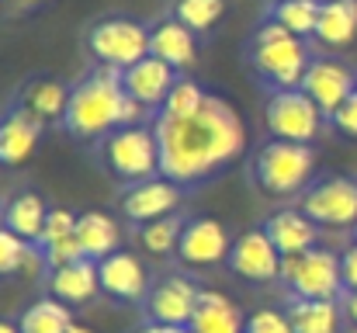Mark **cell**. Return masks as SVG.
Segmentation results:
<instances>
[{
  "label": "cell",
  "instance_id": "cell-1",
  "mask_svg": "<svg viewBox=\"0 0 357 333\" xmlns=\"http://www.w3.org/2000/svg\"><path fill=\"white\" fill-rule=\"evenodd\" d=\"M153 132L160 142V174L177 184L212 177L219 167L236 160L246 146V128L236 108L212 94L191 118L160 114Z\"/></svg>",
  "mask_w": 357,
  "mask_h": 333
},
{
  "label": "cell",
  "instance_id": "cell-2",
  "mask_svg": "<svg viewBox=\"0 0 357 333\" xmlns=\"http://www.w3.org/2000/svg\"><path fill=\"white\" fill-rule=\"evenodd\" d=\"M125 70L101 63L77 91H70V108H66V128L80 139H105L115 128L135 125L142 114V105L125 94L121 84Z\"/></svg>",
  "mask_w": 357,
  "mask_h": 333
},
{
  "label": "cell",
  "instance_id": "cell-3",
  "mask_svg": "<svg viewBox=\"0 0 357 333\" xmlns=\"http://www.w3.org/2000/svg\"><path fill=\"white\" fill-rule=\"evenodd\" d=\"M253 66L278 87V91H291L302 87V77L309 70V52L302 45L298 35H291L284 24L267 21L257 31V45H253Z\"/></svg>",
  "mask_w": 357,
  "mask_h": 333
},
{
  "label": "cell",
  "instance_id": "cell-4",
  "mask_svg": "<svg viewBox=\"0 0 357 333\" xmlns=\"http://www.w3.org/2000/svg\"><path fill=\"white\" fill-rule=\"evenodd\" d=\"M316 170V153L305 142L274 139L257 153V181L267 195H295L309 184Z\"/></svg>",
  "mask_w": 357,
  "mask_h": 333
},
{
  "label": "cell",
  "instance_id": "cell-5",
  "mask_svg": "<svg viewBox=\"0 0 357 333\" xmlns=\"http://www.w3.org/2000/svg\"><path fill=\"white\" fill-rule=\"evenodd\" d=\"M105 163L121 181H149L160 174V142L153 128L142 125H125L105 135Z\"/></svg>",
  "mask_w": 357,
  "mask_h": 333
},
{
  "label": "cell",
  "instance_id": "cell-6",
  "mask_svg": "<svg viewBox=\"0 0 357 333\" xmlns=\"http://www.w3.org/2000/svg\"><path fill=\"white\" fill-rule=\"evenodd\" d=\"M281 278L295 292V299H337L344 288L340 257L330 250H305L281 260Z\"/></svg>",
  "mask_w": 357,
  "mask_h": 333
},
{
  "label": "cell",
  "instance_id": "cell-7",
  "mask_svg": "<svg viewBox=\"0 0 357 333\" xmlns=\"http://www.w3.org/2000/svg\"><path fill=\"white\" fill-rule=\"evenodd\" d=\"M264 118H267V132L274 139H284V142H305L309 146L323 128V111L302 87L274 91Z\"/></svg>",
  "mask_w": 357,
  "mask_h": 333
},
{
  "label": "cell",
  "instance_id": "cell-8",
  "mask_svg": "<svg viewBox=\"0 0 357 333\" xmlns=\"http://www.w3.org/2000/svg\"><path fill=\"white\" fill-rule=\"evenodd\" d=\"M87 45L101 63L128 70L149 56V28L132 21V17H108V21H98L91 28Z\"/></svg>",
  "mask_w": 357,
  "mask_h": 333
},
{
  "label": "cell",
  "instance_id": "cell-9",
  "mask_svg": "<svg viewBox=\"0 0 357 333\" xmlns=\"http://www.w3.org/2000/svg\"><path fill=\"white\" fill-rule=\"evenodd\" d=\"M302 212L330 229H354L357 225V181L351 177H326L302 195Z\"/></svg>",
  "mask_w": 357,
  "mask_h": 333
},
{
  "label": "cell",
  "instance_id": "cell-10",
  "mask_svg": "<svg viewBox=\"0 0 357 333\" xmlns=\"http://www.w3.org/2000/svg\"><path fill=\"white\" fill-rule=\"evenodd\" d=\"M302 91L319 105L323 114L333 118V111L357 94V77L337 59H312L302 77Z\"/></svg>",
  "mask_w": 357,
  "mask_h": 333
},
{
  "label": "cell",
  "instance_id": "cell-11",
  "mask_svg": "<svg viewBox=\"0 0 357 333\" xmlns=\"http://www.w3.org/2000/svg\"><path fill=\"white\" fill-rule=\"evenodd\" d=\"M281 253L278 246L271 243V236L264 229H250L243 232L233 250H229V267L236 271L239 278H250V281H274L281 278Z\"/></svg>",
  "mask_w": 357,
  "mask_h": 333
},
{
  "label": "cell",
  "instance_id": "cell-12",
  "mask_svg": "<svg viewBox=\"0 0 357 333\" xmlns=\"http://www.w3.org/2000/svg\"><path fill=\"white\" fill-rule=\"evenodd\" d=\"M181 205V184L170 181V177H149V181H139L125 191V216L132 222H156L174 216V209Z\"/></svg>",
  "mask_w": 357,
  "mask_h": 333
},
{
  "label": "cell",
  "instance_id": "cell-13",
  "mask_svg": "<svg viewBox=\"0 0 357 333\" xmlns=\"http://www.w3.org/2000/svg\"><path fill=\"white\" fill-rule=\"evenodd\" d=\"M233 250L226 225L215 219H195L184 225L181 243H177V257L191 267H212L219 260H226Z\"/></svg>",
  "mask_w": 357,
  "mask_h": 333
},
{
  "label": "cell",
  "instance_id": "cell-14",
  "mask_svg": "<svg viewBox=\"0 0 357 333\" xmlns=\"http://www.w3.org/2000/svg\"><path fill=\"white\" fill-rule=\"evenodd\" d=\"M195 306H198V288L181 274L163 278L146 299L149 320L153 323H174V327H191Z\"/></svg>",
  "mask_w": 357,
  "mask_h": 333
},
{
  "label": "cell",
  "instance_id": "cell-15",
  "mask_svg": "<svg viewBox=\"0 0 357 333\" xmlns=\"http://www.w3.org/2000/svg\"><path fill=\"white\" fill-rule=\"evenodd\" d=\"M121 84H125V94L135 98L142 108H160L177 84V70L170 63L156 59V56H146V59H139L135 66L125 70Z\"/></svg>",
  "mask_w": 357,
  "mask_h": 333
},
{
  "label": "cell",
  "instance_id": "cell-16",
  "mask_svg": "<svg viewBox=\"0 0 357 333\" xmlns=\"http://www.w3.org/2000/svg\"><path fill=\"white\" fill-rule=\"evenodd\" d=\"M264 232L271 236V243L278 246L281 257H295V253H305V250L316 246L319 222H312L302 209H281L267 219Z\"/></svg>",
  "mask_w": 357,
  "mask_h": 333
},
{
  "label": "cell",
  "instance_id": "cell-17",
  "mask_svg": "<svg viewBox=\"0 0 357 333\" xmlns=\"http://www.w3.org/2000/svg\"><path fill=\"white\" fill-rule=\"evenodd\" d=\"M38 139H42V118H35L24 108L10 111L0 121V163H7V167L24 163L35 153Z\"/></svg>",
  "mask_w": 357,
  "mask_h": 333
},
{
  "label": "cell",
  "instance_id": "cell-18",
  "mask_svg": "<svg viewBox=\"0 0 357 333\" xmlns=\"http://www.w3.org/2000/svg\"><path fill=\"white\" fill-rule=\"evenodd\" d=\"M98 274H101V288L115 299H142L146 295V271L139 264V257L115 250L112 257L98 260Z\"/></svg>",
  "mask_w": 357,
  "mask_h": 333
},
{
  "label": "cell",
  "instance_id": "cell-19",
  "mask_svg": "<svg viewBox=\"0 0 357 333\" xmlns=\"http://www.w3.org/2000/svg\"><path fill=\"white\" fill-rule=\"evenodd\" d=\"M149 56L170 63L174 70H184L195 63V31L181 24L177 17H167L149 28Z\"/></svg>",
  "mask_w": 357,
  "mask_h": 333
},
{
  "label": "cell",
  "instance_id": "cell-20",
  "mask_svg": "<svg viewBox=\"0 0 357 333\" xmlns=\"http://www.w3.org/2000/svg\"><path fill=\"white\" fill-rule=\"evenodd\" d=\"M101 288V274H98V260L84 257L77 264H66V267H56L52 278H49V292L59 299V302H91Z\"/></svg>",
  "mask_w": 357,
  "mask_h": 333
},
{
  "label": "cell",
  "instance_id": "cell-21",
  "mask_svg": "<svg viewBox=\"0 0 357 333\" xmlns=\"http://www.w3.org/2000/svg\"><path fill=\"white\" fill-rule=\"evenodd\" d=\"M191 333H246V320L222 292H198V306L191 316Z\"/></svg>",
  "mask_w": 357,
  "mask_h": 333
},
{
  "label": "cell",
  "instance_id": "cell-22",
  "mask_svg": "<svg viewBox=\"0 0 357 333\" xmlns=\"http://www.w3.org/2000/svg\"><path fill=\"white\" fill-rule=\"evenodd\" d=\"M77 239L84 246V257L91 260H105L119 250V222L112 219L108 212H84L77 216Z\"/></svg>",
  "mask_w": 357,
  "mask_h": 333
},
{
  "label": "cell",
  "instance_id": "cell-23",
  "mask_svg": "<svg viewBox=\"0 0 357 333\" xmlns=\"http://www.w3.org/2000/svg\"><path fill=\"white\" fill-rule=\"evenodd\" d=\"M288 320L295 333H340L344 309L337 299H295Z\"/></svg>",
  "mask_w": 357,
  "mask_h": 333
},
{
  "label": "cell",
  "instance_id": "cell-24",
  "mask_svg": "<svg viewBox=\"0 0 357 333\" xmlns=\"http://www.w3.org/2000/svg\"><path fill=\"white\" fill-rule=\"evenodd\" d=\"M357 35V0H323L319 10V24H316V38L323 45H351Z\"/></svg>",
  "mask_w": 357,
  "mask_h": 333
},
{
  "label": "cell",
  "instance_id": "cell-25",
  "mask_svg": "<svg viewBox=\"0 0 357 333\" xmlns=\"http://www.w3.org/2000/svg\"><path fill=\"white\" fill-rule=\"evenodd\" d=\"M45 216H49V209H45L42 195L24 191V195H17V198L7 205L3 225H7L14 236H21L24 243H38V239H42V229H45Z\"/></svg>",
  "mask_w": 357,
  "mask_h": 333
},
{
  "label": "cell",
  "instance_id": "cell-26",
  "mask_svg": "<svg viewBox=\"0 0 357 333\" xmlns=\"http://www.w3.org/2000/svg\"><path fill=\"white\" fill-rule=\"evenodd\" d=\"M21 108L31 111L35 118L42 121H56V118H66L70 108V91L59 84V80H35L24 87L21 94Z\"/></svg>",
  "mask_w": 357,
  "mask_h": 333
},
{
  "label": "cell",
  "instance_id": "cell-27",
  "mask_svg": "<svg viewBox=\"0 0 357 333\" xmlns=\"http://www.w3.org/2000/svg\"><path fill=\"white\" fill-rule=\"evenodd\" d=\"M21 333H70L73 327V313L66 302H59L56 295L38 299L35 306H28L21 313Z\"/></svg>",
  "mask_w": 357,
  "mask_h": 333
},
{
  "label": "cell",
  "instance_id": "cell-28",
  "mask_svg": "<svg viewBox=\"0 0 357 333\" xmlns=\"http://www.w3.org/2000/svg\"><path fill=\"white\" fill-rule=\"evenodd\" d=\"M319 10H323V0H278L271 21L284 24L291 35L302 38V35H316Z\"/></svg>",
  "mask_w": 357,
  "mask_h": 333
},
{
  "label": "cell",
  "instance_id": "cell-29",
  "mask_svg": "<svg viewBox=\"0 0 357 333\" xmlns=\"http://www.w3.org/2000/svg\"><path fill=\"white\" fill-rule=\"evenodd\" d=\"M222 14H226V0H177V7H174V17L181 24H188L191 31L215 28Z\"/></svg>",
  "mask_w": 357,
  "mask_h": 333
},
{
  "label": "cell",
  "instance_id": "cell-30",
  "mask_svg": "<svg viewBox=\"0 0 357 333\" xmlns=\"http://www.w3.org/2000/svg\"><path fill=\"white\" fill-rule=\"evenodd\" d=\"M181 232H184V222L177 219V216H167V219L146 222V225L139 229V239H142V246H146L149 253L163 257V253L177 250V243H181Z\"/></svg>",
  "mask_w": 357,
  "mask_h": 333
},
{
  "label": "cell",
  "instance_id": "cell-31",
  "mask_svg": "<svg viewBox=\"0 0 357 333\" xmlns=\"http://www.w3.org/2000/svg\"><path fill=\"white\" fill-rule=\"evenodd\" d=\"M205 91L195 84V80H177L174 84V91L167 94V101H163V111L160 114H170V118H191L195 111L205 105Z\"/></svg>",
  "mask_w": 357,
  "mask_h": 333
},
{
  "label": "cell",
  "instance_id": "cell-32",
  "mask_svg": "<svg viewBox=\"0 0 357 333\" xmlns=\"http://www.w3.org/2000/svg\"><path fill=\"white\" fill-rule=\"evenodd\" d=\"M66 236H77V216L66 212V209H49L45 216V229H42V246L56 243V239H66Z\"/></svg>",
  "mask_w": 357,
  "mask_h": 333
},
{
  "label": "cell",
  "instance_id": "cell-33",
  "mask_svg": "<svg viewBox=\"0 0 357 333\" xmlns=\"http://www.w3.org/2000/svg\"><path fill=\"white\" fill-rule=\"evenodd\" d=\"M24 250H28V243L3 225V229H0V274H14V271L21 267Z\"/></svg>",
  "mask_w": 357,
  "mask_h": 333
},
{
  "label": "cell",
  "instance_id": "cell-34",
  "mask_svg": "<svg viewBox=\"0 0 357 333\" xmlns=\"http://www.w3.org/2000/svg\"><path fill=\"white\" fill-rule=\"evenodd\" d=\"M246 333H295L291 320L278 309H257L250 320H246Z\"/></svg>",
  "mask_w": 357,
  "mask_h": 333
},
{
  "label": "cell",
  "instance_id": "cell-35",
  "mask_svg": "<svg viewBox=\"0 0 357 333\" xmlns=\"http://www.w3.org/2000/svg\"><path fill=\"white\" fill-rule=\"evenodd\" d=\"M45 260H49L52 271H56V267H66V264H77V260H84V246H80L77 236L56 239V243L45 246Z\"/></svg>",
  "mask_w": 357,
  "mask_h": 333
},
{
  "label": "cell",
  "instance_id": "cell-36",
  "mask_svg": "<svg viewBox=\"0 0 357 333\" xmlns=\"http://www.w3.org/2000/svg\"><path fill=\"white\" fill-rule=\"evenodd\" d=\"M49 260H45V246L42 243H28V250H24V257H21V274H28V278H38L42 274V267H45Z\"/></svg>",
  "mask_w": 357,
  "mask_h": 333
},
{
  "label": "cell",
  "instance_id": "cell-37",
  "mask_svg": "<svg viewBox=\"0 0 357 333\" xmlns=\"http://www.w3.org/2000/svg\"><path fill=\"white\" fill-rule=\"evenodd\" d=\"M333 125H337L340 132H347V135H357V94L347 98L340 108L333 111Z\"/></svg>",
  "mask_w": 357,
  "mask_h": 333
},
{
  "label": "cell",
  "instance_id": "cell-38",
  "mask_svg": "<svg viewBox=\"0 0 357 333\" xmlns=\"http://www.w3.org/2000/svg\"><path fill=\"white\" fill-rule=\"evenodd\" d=\"M340 267H344V288L357 292V243L340 257Z\"/></svg>",
  "mask_w": 357,
  "mask_h": 333
},
{
  "label": "cell",
  "instance_id": "cell-39",
  "mask_svg": "<svg viewBox=\"0 0 357 333\" xmlns=\"http://www.w3.org/2000/svg\"><path fill=\"white\" fill-rule=\"evenodd\" d=\"M42 3H49V0H0V7H3L7 14H28V10H35V7H42Z\"/></svg>",
  "mask_w": 357,
  "mask_h": 333
},
{
  "label": "cell",
  "instance_id": "cell-40",
  "mask_svg": "<svg viewBox=\"0 0 357 333\" xmlns=\"http://www.w3.org/2000/svg\"><path fill=\"white\" fill-rule=\"evenodd\" d=\"M139 333H191V327H174V323H146Z\"/></svg>",
  "mask_w": 357,
  "mask_h": 333
},
{
  "label": "cell",
  "instance_id": "cell-41",
  "mask_svg": "<svg viewBox=\"0 0 357 333\" xmlns=\"http://www.w3.org/2000/svg\"><path fill=\"white\" fill-rule=\"evenodd\" d=\"M344 316L357 327V292H347V295H344Z\"/></svg>",
  "mask_w": 357,
  "mask_h": 333
},
{
  "label": "cell",
  "instance_id": "cell-42",
  "mask_svg": "<svg viewBox=\"0 0 357 333\" xmlns=\"http://www.w3.org/2000/svg\"><path fill=\"white\" fill-rule=\"evenodd\" d=\"M0 333H21V327H14V323H7V320H0Z\"/></svg>",
  "mask_w": 357,
  "mask_h": 333
},
{
  "label": "cell",
  "instance_id": "cell-43",
  "mask_svg": "<svg viewBox=\"0 0 357 333\" xmlns=\"http://www.w3.org/2000/svg\"><path fill=\"white\" fill-rule=\"evenodd\" d=\"M70 333H94V330H91V327H77V323H73V327H70Z\"/></svg>",
  "mask_w": 357,
  "mask_h": 333
},
{
  "label": "cell",
  "instance_id": "cell-44",
  "mask_svg": "<svg viewBox=\"0 0 357 333\" xmlns=\"http://www.w3.org/2000/svg\"><path fill=\"white\" fill-rule=\"evenodd\" d=\"M0 229H3V209H0Z\"/></svg>",
  "mask_w": 357,
  "mask_h": 333
},
{
  "label": "cell",
  "instance_id": "cell-45",
  "mask_svg": "<svg viewBox=\"0 0 357 333\" xmlns=\"http://www.w3.org/2000/svg\"><path fill=\"white\" fill-rule=\"evenodd\" d=\"M354 236H357V225H354Z\"/></svg>",
  "mask_w": 357,
  "mask_h": 333
}]
</instances>
